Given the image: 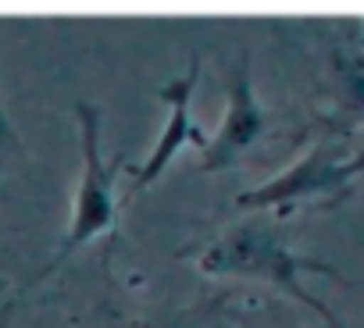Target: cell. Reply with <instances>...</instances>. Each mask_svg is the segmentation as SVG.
Segmentation results:
<instances>
[{
    "mask_svg": "<svg viewBox=\"0 0 364 328\" xmlns=\"http://www.w3.org/2000/svg\"><path fill=\"white\" fill-rule=\"evenodd\" d=\"M200 271L208 275H243V278H261V282H272L279 289H286L293 300H300L304 307H311L318 317H325L332 328L336 324V314L314 300L307 289H304V275H328V278H339V271L332 264H321V261H311V257H300L279 225L264 222V218H250L229 232H222L204 253H200Z\"/></svg>",
    "mask_w": 364,
    "mask_h": 328,
    "instance_id": "1",
    "label": "cell"
},
{
    "mask_svg": "<svg viewBox=\"0 0 364 328\" xmlns=\"http://www.w3.org/2000/svg\"><path fill=\"white\" fill-rule=\"evenodd\" d=\"M364 175V150L343 153L328 143L311 146L296 164H289L286 172L268 179L264 186L236 197V207L243 211H275V207H293L307 200H336L346 197L353 179Z\"/></svg>",
    "mask_w": 364,
    "mask_h": 328,
    "instance_id": "2",
    "label": "cell"
},
{
    "mask_svg": "<svg viewBox=\"0 0 364 328\" xmlns=\"http://www.w3.org/2000/svg\"><path fill=\"white\" fill-rule=\"evenodd\" d=\"M79 118V132H82V175H79V190H75V204H72V225H68V239L65 250H75L79 243H90L93 236L107 232L114 225V172L118 164H107L100 153V111L93 104H79L75 107Z\"/></svg>",
    "mask_w": 364,
    "mask_h": 328,
    "instance_id": "3",
    "label": "cell"
},
{
    "mask_svg": "<svg viewBox=\"0 0 364 328\" xmlns=\"http://www.w3.org/2000/svg\"><path fill=\"white\" fill-rule=\"evenodd\" d=\"M268 129V118H264V107L254 93V75H250V54L243 50L236 68H232V79H229V107H225V118L218 125L215 136H208V146H204V172H222V168H232V164L264 136Z\"/></svg>",
    "mask_w": 364,
    "mask_h": 328,
    "instance_id": "4",
    "label": "cell"
},
{
    "mask_svg": "<svg viewBox=\"0 0 364 328\" xmlns=\"http://www.w3.org/2000/svg\"><path fill=\"white\" fill-rule=\"evenodd\" d=\"M197 82H200V58L190 61V72L182 75V79L161 86V100H164V107H168V121H164V129H161V136H157L150 157L136 168L129 193H139V190L154 186V182L161 179V172L168 168V160H171L182 146H186V143H197L200 150L208 146L204 129L190 118V100H193V93H197Z\"/></svg>",
    "mask_w": 364,
    "mask_h": 328,
    "instance_id": "5",
    "label": "cell"
},
{
    "mask_svg": "<svg viewBox=\"0 0 364 328\" xmlns=\"http://www.w3.org/2000/svg\"><path fill=\"white\" fill-rule=\"evenodd\" d=\"M332 97L353 118H364V33L346 36L332 54Z\"/></svg>",
    "mask_w": 364,
    "mask_h": 328,
    "instance_id": "6",
    "label": "cell"
}]
</instances>
